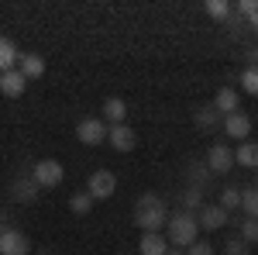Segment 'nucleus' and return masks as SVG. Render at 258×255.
<instances>
[{
    "label": "nucleus",
    "instance_id": "412c9836",
    "mask_svg": "<svg viewBox=\"0 0 258 255\" xmlns=\"http://www.w3.org/2000/svg\"><path fill=\"white\" fill-rule=\"evenodd\" d=\"M69 211H73L76 217L90 214V211H93V196L86 193V190H80V193H73V196H69Z\"/></svg>",
    "mask_w": 258,
    "mask_h": 255
},
{
    "label": "nucleus",
    "instance_id": "7c9ffc66",
    "mask_svg": "<svg viewBox=\"0 0 258 255\" xmlns=\"http://www.w3.org/2000/svg\"><path fill=\"white\" fill-rule=\"evenodd\" d=\"M248 69H258V48H248Z\"/></svg>",
    "mask_w": 258,
    "mask_h": 255
},
{
    "label": "nucleus",
    "instance_id": "f03ea898",
    "mask_svg": "<svg viewBox=\"0 0 258 255\" xmlns=\"http://www.w3.org/2000/svg\"><path fill=\"white\" fill-rule=\"evenodd\" d=\"M200 235V221L197 214H189V211H179L176 217H169V224H165V238H169V245H176V248H189Z\"/></svg>",
    "mask_w": 258,
    "mask_h": 255
},
{
    "label": "nucleus",
    "instance_id": "6e6552de",
    "mask_svg": "<svg viewBox=\"0 0 258 255\" xmlns=\"http://www.w3.org/2000/svg\"><path fill=\"white\" fill-rule=\"evenodd\" d=\"M207 166H210V173H227L231 166H234V152H231V145H210L207 148V159H203Z\"/></svg>",
    "mask_w": 258,
    "mask_h": 255
},
{
    "label": "nucleus",
    "instance_id": "4468645a",
    "mask_svg": "<svg viewBox=\"0 0 258 255\" xmlns=\"http://www.w3.org/2000/svg\"><path fill=\"white\" fill-rule=\"evenodd\" d=\"M18 69L24 73V79H38V76H45V59L38 52H21Z\"/></svg>",
    "mask_w": 258,
    "mask_h": 255
},
{
    "label": "nucleus",
    "instance_id": "72a5a7b5",
    "mask_svg": "<svg viewBox=\"0 0 258 255\" xmlns=\"http://www.w3.org/2000/svg\"><path fill=\"white\" fill-rule=\"evenodd\" d=\"M169 255H182V252H176V248H172V252H169Z\"/></svg>",
    "mask_w": 258,
    "mask_h": 255
},
{
    "label": "nucleus",
    "instance_id": "9b49d317",
    "mask_svg": "<svg viewBox=\"0 0 258 255\" xmlns=\"http://www.w3.org/2000/svg\"><path fill=\"white\" fill-rule=\"evenodd\" d=\"M172 252V245H169V238L162 235V231H145L138 241V255H169Z\"/></svg>",
    "mask_w": 258,
    "mask_h": 255
},
{
    "label": "nucleus",
    "instance_id": "1a4fd4ad",
    "mask_svg": "<svg viewBox=\"0 0 258 255\" xmlns=\"http://www.w3.org/2000/svg\"><path fill=\"white\" fill-rule=\"evenodd\" d=\"M224 135H231V141H248V135H251V118L248 114H227L224 118Z\"/></svg>",
    "mask_w": 258,
    "mask_h": 255
},
{
    "label": "nucleus",
    "instance_id": "a211bd4d",
    "mask_svg": "<svg viewBox=\"0 0 258 255\" xmlns=\"http://www.w3.org/2000/svg\"><path fill=\"white\" fill-rule=\"evenodd\" d=\"M18 59H21L18 45H14L11 38H0V73H11V69H18Z\"/></svg>",
    "mask_w": 258,
    "mask_h": 255
},
{
    "label": "nucleus",
    "instance_id": "aec40b11",
    "mask_svg": "<svg viewBox=\"0 0 258 255\" xmlns=\"http://www.w3.org/2000/svg\"><path fill=\"white\" fill-rule=\"evenodd\" d=\"M200 207H203V186H186V193H182V211L200 214Z\"/></svg>",
    "mask_w": 258,
    "mask_h": 255
},
{
    "label": "nucleus",
    "instance_id": "0eeeda50",
    "mask_svg": "<svg viewBox=\"0 0 258 255\" xmlns=\"http://www.w3.org/2000/svg\"><path fill=\"white\" fill-rule=\"evenodd\" d=\"M197 221H200V228H203V231H220V228L231 221V214H227L220 203H203V207H200V214H197Z\"/></svg>",
    "mask_w": 258,
    "mask_h": 255
},
{
    "label": "nucleus",
    "instance_id": "2f4dec72",
    "mask_svg": "<svg viewBox=\"0 0 258 255\" xmlns=\"http://www.w3.org/2000/svg\"><path fill=\"white\" fill-rule=\"evenodd\" d=\"M248 24H251V28H255V35H258V18H251V21H248Z\"/></svg>",
    "mask_w": 258,
    "mask_h": 255
},
{
    "label": "nucleus",
    "instance_id": "f3484780",
    "mask_svg": "<svg viewBox=\"0 0 258 255\" xmlns=\"http://www.w3.org/2000/svg\"><path fill=\"white\" fill-rule=\"evenodd\" d=\"M234 166H244V169H258V141H241L238 152H234Z\"/></svg>",
    "mask_w": 258,
    "mask_h": 255
},
{
    "label": "nucleus",
    "instance_id": "f704fd0d",
    "mask_svg": "<svg viewBox=\"0 0 258 255\" xmlns=\"http://www.w3.org/2000/svg\"><path fill=\"white\" fill-rule=\"evenodd\" d=\"M120 255H138V252H120Z\"/></svg>",
    "mask_w": 258,
    "mask_h": 255
},
{
    "label": "nucleus",
    "instance_id": "6ab92c4d",
    "mask_svg": "<svg viewBox=\"0 0 258 255\" xmlns=\"http://www.w3.org/2000/svg\"><path fill=\"white\" fill-rule=\"evenodd\" d=\"M193 121H197V128H203V131H214L220 121V111L214 107V104H203L197 114H193Z\"/></svg>",
    "mask_w": 258,
    "mask_h": 255
},
{
    "label": "nucleus",
    "instance_id": "9d476101",
    "mask_svg": "<svg viewBox=\"0 0 258 255\" xmlns=\"http://www.w3.org/2000/svg\"><path fill=\"white\" fill-rule=\"evenodd\" d=\"M107 141H110L117 152H135V145H138V135H135V128H127V124H110V131H107Z\"/></svg>",
    "mask_w": 258,
    "mask_h": 255
},
{
    "label": "nucleus",
    "instance_id": "473e14b6",
    "mask_svg": "<svg viewBox=\"0 0 258 255\" xmlns=\"http://www.w3.org/2000/svg\"><path fill=\"white\" fill-rule=\"evenodd\" d=\"M38 255H52V252H45V248H41V252H38Z\"/></svg>",
    "mask_w": 258,
    "mask_h": 255
},
{
    "label": "nucleus",
    "instance_id": "423d86ee",
    "mask_svg": "<svg viewBox=\"0 0 258 255\" xmlns=\"http://www.w3.org/2000/svg\"><path fill=\"white\" fill-rule=\"evenodd\" d=\"M0 255H31L28 235L14 231V228H4V235H0Z\"/></svg>",
    "mask_w": 258,
    "mask_h": 255
},
{
    "label": "nucleus",
    "instance_id": "2eb2a0df",
    "mask_svg": "<svg viewBox=\"0 0 258 255\" xmlns=\"http://www.w3.org/2000/svg\"><path fill=\"white\" fill-rule=\"evenodd\" d=\"M124 118H127V104L120 97L103 100V121H107V124H124Z\"/></svg>",
    "mask_w": 258,
    "mask_h": 255
},
{
    "label": "nucleus",
    "instance_id": "f257e3e1",
    "mask_svg": "<svg viewBox=\"0 0 258 255\" xmlns=\"http://www.w3.org/2000/svg\"><path fill=\"white\" fill-rule=\"evenodd\" d=\"M169 207H165V200L159 193H141L135 200V224L141 228V235L145 231H162L165 224H169Z\"/></svg>",
    "mask_w": 258,
    "mask_h": 255
},
{
    "label": "nucleus",
    "instance_id": "7ed1b4c3",
    "mask_svg": "<svg viewBox=\"0 0 258 255\" xmlns=\"http://www.w3.org/2000/svg\"><path fill=\"white\" fill-rule=\"evenodd\" d=\"M107 131H110V124L103 118H83L80 124H76V138H80L83 145H90V148L103 145V141H107Z\"/></svg>",
    "mask_w": 258,
    "mask_h": 255
},
{
    "label": "nucleus",
    "instance_id": "bb28decb",
    "mask_svg": "<svg viewBox=\"0 0 258 255\" xmlns=\"http://www.w3.org/2000/svg\"><path fill=\"white\" fill-rule=\"evenodd\" d=\"M207 14L217 18V21L231 18V4H227V0H207Z\"/></svg>",
    "mask_w": 258,
    "mask_h": 255
},
{
    "label": "nucleus",
    "instance_id": "c9c22d12",
    "mask_svg": "<svg viewBox=\"0 0 258 255\" xmlns=\"http://www.w3.org/2000/svg\"><path fill=\"white\" fill-rule=\"evenodd\" d=\"M0 235H4V221H0Z\"/></svg>",
    "mask_w": 258,
    "mask_h": 255
},
{
    "label": "nucleus",
    "instance_id": "5701e85b",
    "mask_svg": "<svg viewBox=\"0 0 258 255\" xmlns=\"http://www.w3.org/2000/svg\"><path fill=\"white\" fill-rule=\"evenodd\" d=\"M220 207L231 214L234 207H241V186H224L220 190Z\"/></svg>",
    "mask_w": 258,
    "mask_h": 255
},
{
    "label": "nucleus",
    "instance_id": "20e7f679",
    "mask_svg": "<svg viewBox=\"0 0 258 255\" xmlns=\"http://www.w3.org/2000/svg\"><path fill=\"white\" fill-rule=\"evenodd\" d=\"M31 176H35V183H38L41 190H55L62 179H66V169H62V162H55V159H41V162H35Z\"/></svg>",
    "mask_w": 258,
    "mask_h": 255
},
{
    "label": "nucleus",
    "instance_id": "b1692460",
    "mask_svg": "<svg viewBox=\"0 0 258 255\" xmlns=\"http://www.w3.org/2000/svg\"><path fill=\"white\" fill-rule=\"evenodd\" d=\"M241 241L244 245H258V217H244L241 221Z\"/></svg>",
    "mask_w": 258,
    "mask_h": 255
},
{
    "label": "nucleus",
    "instance_id": "4be33fe9",
    "mask_svg": "<svg viewBox=\"0 0 258 255\" xmlns=\"http://www.w3.org/2000/svg\"><path fill=\"white\" fill-rule=\"evenodd\" d=\"M241 211L248 217H258V186H241Z\"/></svg>",
    "mask_w": 258,
    "mask_h": 255
},
{
    "label": "nucleus",
    "instance_id": "dca6fc26",
    "mask_svg": "<svg viewBox=\"0 0 258 255\" xmlns=\"http://www.w3.org/2000/svg\"><path fill=\"white\" fill-rule=\"evenodd\" d=\"M214 107H217L224 118H227V114H238V90H231V86H220L217 97H214Z\"/></svg>",
    "mask_w": 258,
    "mask_h": 255
},
{
    "label": "nucleus",
    "instance_id": "cd10ccee",
    "mask_svg": "<svg viewBox=\"0 0 258 255\" xmlns=\"http://www.w3.org/2000/svg\"><path fill=\"white\" fill-rule=\"evenodd\" d=\"M224 255H251V245H244L241 238H231L224 241Z\"/></svg>",
    "mask_w": 258,
    "mask_h": 255
},
{
    "label": "nucleus",
    "instance_id": "39448f33",
    "mask_svg": "<svg viewBox=\"0 0 258 255\" xmlns=\"http://www.w3.org/2000/svg\"><path fill=\"white\" fill-rule=\"evenodd\" d=\"M114 190H117V176L110 169H93L90 179H86V193L93 196V200H110Z\"/></svg>",
    "mask_w": 258,
    "mask_h": 255
},
{
    "label": "nucleus",
    "instance_id": "c85d7f7f",
    "mask_svg": "<svg viewBox=\"0 0 258 255\" xmlns=\"http://www.w3.org/2000/svg\"><path fill=\"white\" fill-rule=\"evenodd\" d=\"M186 255H217L214 252V245H207V241H193V245H189V248H186Z\"/></svg>",
    "mask_w": 258,
    "mask_h": 255
},
{
    "label": "nucleus",
    "instance_id": "f8f14e48",
    "mask_svg": "<svg viewBox=\"0 0 258 255\" xmlns=\"http://www.w3.org/2000/svg\"><path fill=\"white\" fill-rule=\"evenodd\" d=\"M28 90V79H24V73L21 69H11V73H0V93L11 100H18L21 93Z\"/></svg>",
    "mask_w": 258,
    "mask_h": 255
},
{
    "label": "nucleus",
    "instance_id": "393cba45",
    "mask_svg": "<svg viewBox=\"0 0 258 255\" xmlns=\"http://www.w3.org/2000/svg\"><path fill=\"white\" fill-rule=\"evenodd\" d=\"M207 179H210V166L207 162H193L189 166V186H203Z\"/></svg>",
    "mask_w": 258,
    "mask_h": 255
},
{
    "label": "nucleus",
    "instance_id": "a878e982",
    "mask_svg": "<svg viewBox=\"0 0 258 255\" xmlns=\"http://www.w3.org/2000/svg\"><path fill=\"white\" fill-rule=\"evenodd\" d=\"M241 90L251 93V97H258V69H248V66H244V73H241Z\"/></svg>",
    "mask_w": 258,
    "mask_h": 255
},
{
    "label": "nucleus",
    "instance_id": "e433bc0d",
    "mask_svg": "<svg viewBox=\"0 0 258 255\" xmlns=\"http://www.w3.org/2000/svg\"><path fill=\"white\" fill-rule=\"evenodd\" d=\"M255 186H258V183H255Z\"/></svg>",
    "mask_w": 258,
    "mask_h": 255
},
{
    "label": "nucleus",
    "instance_id": "c756f323",
    "mask_svg": "<svg viewBox=\"0 0 258 255\" xmlns=\"http://www.w3.org/2000/svg\"><path fill=\"white\" fill-rule=\"evenodd\" d=\"M238 11H241V14H244L248 21L258 18V0H241V4H238Z\"/></svg>",
    "mask_w": 258,
    "mask_h": 255
},
{
    "label": "nucleus",
    "instance_id": "ddd939ff",
    "mask_svg": "<svg viewBox=\"0 0 258 255\" xmlns=\"http://www.w3.org/2000/svg\"><path fill=\"white\" fill-rule=\"evenodd\" d=\"M38 183H35V176H21L11 183V200H18V203H31V200H38Z\"/></svg>",
    "mask_w": 258,
    "mask_h": 255
}]
</instances>
